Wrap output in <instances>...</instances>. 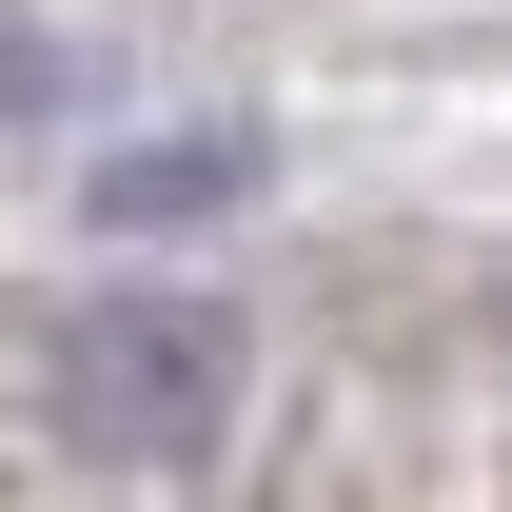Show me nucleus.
<instances>
[{
	"instance_id": "obj_1",
	"label": "nucleus",
	"mask_w": 512,
	"mask_h": 512,
	"mask_svg": "<svg viewBox=\"0 0 512 512\" xmlns=\"http://www.w3.org/2000/svg\"><path fill=\"white\" fill-rule=\"evenodd\" d=\"M60 394H79V434H99V453H178L197 414H217V355H197V316H99Z\"/></svg>"
},
{
	"instance_id": "obj_2",
	"label": "nucleus",
	"mask_w": 512,
	"mask_h": 512,
	"mask_svg": "<svg viewBox=\"0 0 512 512\" xmlns=\"http://www.w3.org/2000/svg\"><path fill=\"white\" fill-rule=\"evenodd\" d=\"M237 197V138H138V158H99V217H217Z\"/></svg>"
}]
</instances>
